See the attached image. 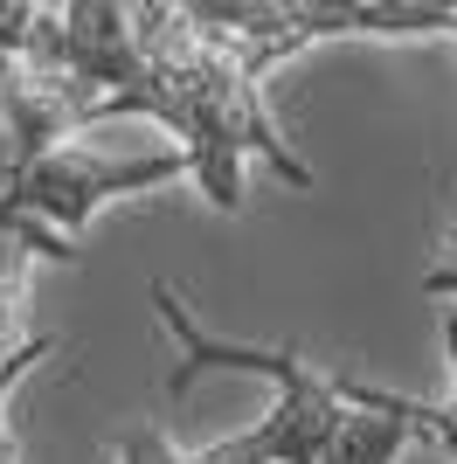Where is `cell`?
Wrapping results in <instances>:
<instances>
[{"instance_id": "cell-2", "label": "cell", "mask_w": 457, "mask_h": 464, "mask_svg": "<svg viewBox=\"0 0 457 464\" xmlns=\"http://www.w3.org/2000/svg\"><path fill=\"white\" fill-rule=\"evenodd\" d=\"M152 305H160V326L173 333V347H180V368L167 374L173 395H188L194 374H209V368H243V374H270L277 382V409L257 430L222 437V444H201V450H173L160 430H125L118 437V464H319L326 437H333V423H340V409H346L340 388H333L340 368H319L298 347L209 333L173 285H152Z\"/></svg>"}, {"instance_id": "cell-4", "label": "cell", "mask_w": 457, "mask_h": 464, "mask_svg": "<svg viewBox=\"0 0 457 464\" xmlns=\"http://www.w3.org/2000/svg\"><path fill=\"white\" fill-rule=\"evenodd\" d=\"M333 388H340V423H333V437H326L319 464H395L402 444H416L409 437V423L395 416V395L374 382H361V374H333Z\"/></svg>"}, {"instance_id": "cell-1", "label": "cell", "mask_w": 457, "mask_h": 464, "mask_svg": "<svg viewBox=\"0 0 457 464\" xmlns=\"http://www.w3.org/2000/svg\"><path fill=\"white\" fill-rule=\"evenodd\" d=\"M15 63L63 146L112 118H152L180 139L173 153L188 160V180L209 194V208H243V160H264L285 188L312 194V167L291 153V139L264 111V91L201 49L188 7H167V0L28 7Z\"/></svg>"}, {"instance_id": "cell-3", "label": "cell", "mask_w": 457, "mask_h": 464, "mask_svg": "<svg viewBox=\"0 0 457 464\" xmlns=\"http://www.w3.org/2000/svg\"><path fill=\"white\" fill-rule=\"evenodd\" d=\"M188 28L201 35L222 70L264 91L277 63H291L312 42H416V35H457V7L443 0H194Z\"/></svg>"}]
</instances>
